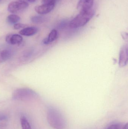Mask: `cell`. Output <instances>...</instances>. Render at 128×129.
I'll list each match as a JSON object with an SVG mask.
<instances>
[{"mask_svg": "<svg viewBox=\"0 0 128 129\" xmlns=\"http://www.w3.org/2000/svg\"><path fill=\"white\" fill-rule=\"evenodd\" d=\"M47 121L49 125L55 129H64L66 122L64 115L58 110L50 108L47 113Z\"/></svg>", "mask_w": 128, "mask_h": 129, "instance_id": "cell-1", "label": "cell"}, {"mask_svg": "<svg viewBox=\"0 0 128 129\" xmlns=\"http://www.w3.org/2000/svg\"><path fill=\"white\" fill-rule=\"evenodd\" d=\"M95 11L92 8L86 11H81L70 22L69 26L72 28H76L85 25L94 14Z\"/></svg>", "mask_w": 128, "mask_h": 129, "instance_id": "cell-2", "label": "cell"}, {"mask_svg": "<svg viewBox=\"0 0 128 129\" xmlns=\"http://www.w3.org/2000/svg\"><path fill=\"white\" fill-rule=\"evenodd\" d=\"M37 97V94L31 89L22 88L15 90L13 94V99L16 101H29Z\"/></svg>", "mask_w": 128, "mask_h": 129, "instance_id": "cell-3", "label": "cell"}, {"mask_svg": "<svg viewBox=\"0 0 128 129\" xmlns=\"http://www.w3.org/2000/svg\"><path fill=\"white\" fill-rule=\"evenodd\" d=\"M29 5L27 0H16L9 4L8 10L12 13H19L26 10Z\"/></svg>", "mask_w": 128, "mask_h": 129, "instance_id": "cell-4", "label": "cell"}, {"mask_svg": "<svg viewBox=\"0 0 128 129\" xmlns=\"http://www.w3.org/2000/svg\"><path fill=\"white\" fill-rule=\"evenodd\" d=\"M55 3H49L44 4L42 5L36 6L35 10L40 14H46L50 13L54 8Z\"/></svg>", "mask_w": 128, "mask_h": 129, "instance_id": "cell-5", "label": "cell"}, {"mask_svg": "<svg viewBox=\"0 0 128 129\" xmlns=\"http://www.w3.org/2000/svg\"><path fill=\"white\" fill-rule=\"evenodd\" d=\"M128 48L127 44L122 47L119 53V64L121 67H123L127 65L128 62Z\"/></svg>", "mask_w": 128, "mask_h": 129, "instance_id": "cell-6", "label": "cell"}, {"mask_svg": "<svg viewBox=\"0 0 128 129\" xmlns=\"http://www.w3.org/2000/svg\"><path fill=\"white\" fill-rule=\"evenodd\" d=\"M94 0H79L77 5L78 10L81 11H86L92 8Z\"/></svg>", "mask_w": 128, "mask_h": 129, "instance_id": "cell-7", "label": "cell"}, {"mask_svg": "<svg viewBox=\"0 0 128 129\" xmlns=\"http://www.w3.org/2000/svg\"><path fill=\"white\" fill-rule=\"evenodd\" d=\"M6 41L8 44L15 45L22 43L23 38L18 34L9 35L6 37Z\"/></svg>", "mask_w": 128, "mask_h": 129, "instance_id": "cell-8", "label": "cell"}, {"mask_svg": "<svg viewBox=\"0 0 128 129\" xmlns=\"http://www.w3.org/2000/svg\"><path fill=\"white\" fill-rule=\"evenodd\" d=\"M38 29L36 27H26L20 30L19 33L24 36H30L34 35L38 32Z\"/></svg>", "mask_w": 128, "mask_h": 129, "instance_id": "cell-9", "label": "cell"}, {"mask_svg": "<svg viewBox=\"0 0 128 129\" xmlns=\"http://www.w3.org/2000/svg\"><path fill=\"white\" fill-rule=\"evenodd\" d=\"M58 33L57 30L53 29L49 34L48 37L43 41V42L45 44H48L55 41L58 37Z\"/></svg>", "mask_w": 128, "mask_h": 129, "instance_id": "cell-10", "label": "cell"}, {"mask_svg": "<svg viewBox=\"0 0 128 129\" xmlns=\"http://www.w3.org/2000/svg\"><path fill=\"white\" fill-rule=\"evenodd\" d=\"M12 56L11 51L5 50L0 52V63L4 62L10 59Z\"/></svg>", "mask_w": 128, "mask_h": 129, "instance_id": "cell-11", "label": "cell"}, {"mask_svg": "<svg viewBox=\"0 0 128 129\" xmlns=\"http://www.w3.org/2000/svg\"><path fill=\"white\" fill-rule=\"evenodd\" d=\"M31 20L32 22L34 23L40 24L47 21L48 20V18L44 16H34L31 17Z\"/></svg>", "mask_w": 128, "mask_h": 129, "instance_id": "cell-12", "label": "cell"}, {"mask_svg": "<svg viewBox=\"0 0 128 129\" xmlns=\"http://www.w3.org/2000/svg\"><path fill=\"white\" fill-rule=\"evenodd\" d=\"M20 20V17L16 14H10L7 17L8 21L10 24H15L17 23Z\"/></svg>", "mask_w": 128, "mask_h": 129, "instance_id": "cell-13", "label": "cell"}, {"mask_svg": "<svg viewBox=\"0 0 128 129\" xmlns=\"http://www.w3.org/2000/svg\"><path fill=\"white\" fill-rule=\"evenodd\" d=\"M21 126L22 129H32L30 123L29 122L26 117L23 116L20 119Z\"/></svg>", "mask_w": 128, "mask_h": 129, "instance_id": "cell-14", "label": "cell"}, {"mask_svg": "<svg viewBox=\"0 0 128 129\" xmlns=\"http://www.w3.org/2000/svg\"><path fill=\"white\" fill-rule=\"evenodd\" d=\"M27 26V25L25 24L21 23H17L14 24V28L15 29H20L24 28Z\"/></svg>", "mask_w": 128, "mask_h": 129, "instance_id": "cell-15", "label": "cell"}, {"mask_svg": "<svg viewBox=\"0 0 128 129\" xmlns=\"http://www.w3.org/2000/svg\"><path fill=\"white\" fill-rule=\"evenodd\" d=\"M120 126L118 124H113L110 126L106 129H120Z\"/></svg>", "mask_w": 128, "mask_h": 129, "instance_id": "cell-16", "label": "cell"}, {"mask_svg": "<svg viewBox=\"0 0 128 129\" xmlns=\"http://www.w3.org/2000/svg\"><path fill=\"white\" fill-rule=\"evenodd\" d=\"M8 117L6 114L0 113V121H4L7 119Z\"/></svg>", "mask_w": 128, "mask_h": 129, "instance_id": "cell-17", "label": "cell"}, {"mask_svg": "<svg viewBox=\"0 0 128 129\" xmlns=\"http://www.w3.org/2000/svg\"><path fill=\"white\" fill-rule=\"evenodd\" d=\"M58 1L59 0H42V2L43 4L49 3H55L56 4V2Z\"/></svg>", "mask_w": 128, "mask_h": 129, "instance_id": "cell-18", "label": "cell"}, {"mask_svg": "<svg viewBox=\"0 0 128 129\" xmlns=\"http://www.w3.org/2000/svg\"><path fill=\"white\" fill-rule=\"evenodd\" d=\"M122 36L123 38H124L125 39H128V34L127 33L125 32H123L122 33Z\"/></svg>", "mask_w": 128, "mask_h": 129, "instance_id": "cell-19", "label": "cell"}, {"mask_svg": "<svg viewBox=\"0 0 128 129\" xmlns=\"http://www.w3.org/2000/svg\"><path fill=\"white\" fill-rule=\"evenodd\" d=\"M122 129H128V123H126L125 125L123 127V128Z\"/></svg>", "mask_w": 128, "mask_h": 129, "instance_id": "cell-20", "label": "cell"}, {"mask_svg": "<svg viewBox=\"0 0 128 129\" xmlns=\"http://www.w3.org/2000/svg\"><path fill=\"white\" fill-rule=\"evenodd\" d=\"M27 1H28L29 2H32V3H34V2H36L38 0H27Z\"/></svg>", "mask_w": 128, "mask_h": 129, "instance_id": "cell-21", "label": "cell"}]
</instances>
